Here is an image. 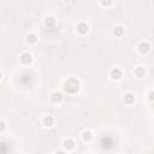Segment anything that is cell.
I'll return each mask as SVG.
<instances>
[{"label":"cell","instance_id":"cell-1","mask_svg":"<svg viewBox=\"0 0 154 154\" xmlns=\"http://www.w3.org/2000/svg\"><path fill=\"white\" fill-rule=\"evenodd\" d=\"M65 90L69 92V93H75L78 90V88H80V82L75 80V78H70L66 82H65Z\"/></svg>","mask_w":154,"mask_h":154},{"label":"cell","instance_id":"cell-2","mask_svg":"<svg viewBox=\"0 0 154 154\" xmlns=\"http://www.w3.org/2000/svg\"><path fill=\"white\" fill-rule=\"evenodd\" d=\"M109 77H111L113 81H119L123 77V72L119 68H114L111 70V72H109Z\"/></svg>","mask_w":154,"mask_h":154},{"label":"cell","instance_id":"cell-3","mask_svg":"<svg viewBox=\"0 0 154 154\" xmlns=\"http://www.w3.org/2000/svg\"><path fill=\"white\" fill-rule=\"evenodd\" d=\"M19 60H20V63L23 64V65H29V64L32 61V56H31L29 52H24V53L20 54Z\"/></svg>","mask_w":154,"mask_h":154},{"label":"cell","instance_id":"cell-4","mask_svg":"<svg viewBox=\"0 0 154 154\" xmlns=\"http://www.w3.org/2000/svg\"><path fill=\"white\" fill-rule=\"evenodd\" d=\"M76 28H77V31H78L80 34H82V35L87 34V32L89 31V25H88L87 23H84V22H81V23H78Z\"/></svg>","mask_w":154,"mask_h":154},{"label":"cell","instance_id":"cell-5","mask_svg":"<svg viewBox=\"0 0 154 154\" xmlns=\"http://www.w3.org/2000/svg\"><path fill=\"white\" fill-rule=\"evenodd\" d=\"M138 51H140V53H142V54H147V53L150 51V45H149L147 41L141 42L140 45H138Z\"/></svg>","mask_w":154,"mask_h":154},{"label":"cell","instance_id":"cell-6","mask_svg":"<svg viewBox=\"0 0 154 154\" xmlns=\"http://www.w3.org/2000/svg\"><path fill=\"white\" fill-rule=\"evenodd\" d=\"M75 141L72 140V138H66V140H64V142H63V146H64V148L66 149V150H72L73 148H75Z\"/></svg>","mask_w":154,"mask_h":154},{"label":"cell","instance_id":"cell-7","mask_svg":"<svg viewBox=\"0 0 154 154\" xmlns=\"http://www.w3.org/2000/svg\"><path fill=\"white\" fill-rule=\"evenodd\" d=\"M42 124L45 125L46 128H51V126H53V124H54V118H53L52 116H46L45 118L42 119Z\"/></svg>","mask_w":154,"mask_h":154},{"label":"cell","instance_id":"cell-8","mask_svg":"<svg viewBox=\"0 0 154 154\" xmlns=\"http://www.w3.org/2000/svg\"><path fill=\"white\" fill-rule=\"evenodd\" d=\"M123 101H124V104H126V105H133V104L135 102V95L131 94V93L125 94V96L123 97Z\"/></svg>","mask_w":154,"mask_h":154},{"label":"cell","instance_id":"cell-9","mask_svg":"<svg viewBox=\"0 0 154 154\" xmlns=\"http://www.w3.org/2000/svg\"><path fill=\"white\" fill-rule=\"evenodd\" d=\"M51 100H52V102H56V104L60 102V101L63 100V95H61V93H59V92H54V93H52V94H51Z\"/></svg>","mask_w":154,"mask_h":154},{"label":"cell","instance_id":"cell-10","mask_svg":"<svg viewBox=\"0 0 154 154\" xmlns=\"http://www.w3.org/2000/svg\"><path fill=\"white\" fill-rule=\"evenodd\" d=\"M27 42L30 43V45H34V43L37 42V36L34 34V32H30V34L27 35Z\"/></svg>","mask_w":154,"mask_h":154},{"label":"cell","instance_id":"cell-11","mask_svg":"<svg viewBox=\"0 0 154 154\" xmlns=\"http://www.w3.org/2000/svg\"><path fill=\"white\" fill-rule=\"evenodd\" d=\"M134 73H135L137 77H143V76L146 75V70H145V68H142V66H137V68L135 69Z\"/></svg>","mask_w":154,"mask_h":154},{"label":"cell","instance_id":"cell-12","mask_svg":"<svg viewBox=\"0 0 154 154\" xmlns=\"http://www.w3.org/2000/svg\"><path fill=\"white\" fill-rule=\"evenodd\" d=\"M113 34H114L116 36L120 37V36H122V35L124 34V28H123V27H120V25L116 27V28H114V30H113Z\"/></svg>","mask_w":154,"mask_h":154},{"label":"cell","instance_id":"cell-13","mask_svg":"<svg viewBox=\"0 0 154 154\" xmlns=\"http://www.w3.org/2000/svg\"><path fill=\"white\" fill-rule=\"evenodd\" d=\"M83 140L85 141V142H89L92 138H93V134H92V131H89V130H85V131H83Z\"/></svg>","mask_w":154,"mask_h":154},{"label":"cell","instance_id":"cell-14","mask_svg":"<svg viewBox=\"0 0 154 154\" xmlns=\"http://www.w3.org/2000/svg\"><path fill=\"white\" fill-rule=\"evenodd\" d=\"M45 24H46V27L52 28L54 24H56V19H54V17H47L45 19Z\"/></svg>","mask_w":154,"mask_h":154},{"label":"cell","instance_id":"cell-15","mask_svg":"<svg viewBox=\"0 0 154 154\" xmlns=\"http://www.w3.org/2000/svg\"><path fill=\"white\" fill-rule=\"evenodd\" d=\"M100 4L104 6V7H108L113 4V0H100Z\"/></svg>","mask_w":154,"mask_h":154},{"label":"cell","instance_id":"cell-16","mask_svg":"<svg viewBox=\"0 0 154 154\" xmlns=\"http://www.w3.org/2000/svg\"><path fill=\"white\" fill-rule=\"evenodd\" d=\"M148 99H149L150 101H153V100H154V92H153V90L148 93Z\"/></svg>","mask_w":154,"mask_h":154},{"label":"cell","instance_id":"cell-17","mask_svg":"<svg viewBox=\"0 0 154 154\" xmlns=\"http://www.w3.org/2000/svg\"><path fill=\"white\" fill-rule=\"evenodd\" d=\"M0 125H1V129H0V131H1V133H4V130H5V122H1V123H0Z\"/></svg>","mask_w":154,"mask_h":154}]
</instances>
